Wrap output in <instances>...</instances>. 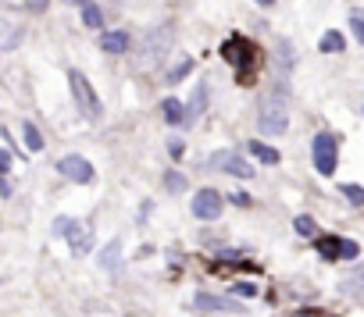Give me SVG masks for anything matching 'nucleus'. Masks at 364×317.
Instances as JSON below:
<instances>
[{
	"instance_id": "obj_17",
	"label": "nucleus",
	"mask_w": 364,
	"mask_h": 317,
	"mask_svg": "<svg viewBox=\"0 0 364 317\" xmlns=\"http://www.w3.org/2000/svg\"><path fill=\"white\" fill-rule=\"evenodd\" d=\"M82 22H86L89 29H100V25H104V15H100V8L93 4V0H82Z\"/></svg>"
},
{
	"instance_id": "obj_12",
	"label": "nucleus",
	"mask_w": 364,
	"mask_h": 317,
	"mask_svg": "<svg viewBox=\"0 0 364 317\" xmlns=\"http://www.w3.org/2000/svg\"><path fill=\"white\" fill-rule=\"evenodd\" d=\"M314 249L321 253L325 261H336V257H343V239H336V235H318L314 239Z\"/></svg>"
},
{
	"instance_id": "obj_28",
	"label": "nucleus",
	"mask_w": 364,
	"mask_h": 317,
	"mask_svg": "<svg viewBox=\"0 0 364 317\" xmlns=\"http://www.w3.org/2000/svg\"><path fill=\"white\" fill-rule=\"evenodd\" d=\"M8 168H11V153H8V150H0V175H4Z\"/></svg>"
},
{
	"instance_id": "obj_25",
	"label": "nucleus",
	"mask_w": 364,
	"mask_h": 317,
	"mask_svg": "<svg viewBox=\"0 0 364 317\" xmlns=\"http://www.w3.org/2000/svg\"><path fill=\"white\" fill-rule=\"evenodd\" d=\"M350 29H354V36L364 43V11H354L350 15Z\"/></svg>"
},
{
	"instance_id": "obj_27",
	"label": "nucleus",
	"mask_w": 364,
	"mask_h": 317,
	"mask_svg": "<svg viewBox=\"0 0 364 317\" xmlns=\"http://www.w3.org/2000/svg\"><path fill=\"white\" fill-rule=\"evenodd\" d=\"M47 4H50V0H25V8H29V11H36V15L47 11Z\"/></svg>"
},
{
	"instance_id": "obj_26",
	"label": "nucleus",
	"mask_w": 364,
	"mask_h": 317,
	"mask_svg": "<svg viewBox=\"0 0 364 317\" xmlns=\"http://www.w3.org/2000/svg\"><path fill=\"white\" fill-rule=\"evenodd\" d=\"M357 253H361V246H357L354 239H343V257H347V261H354Z\"/></svg>"
},
{
	"instance_id": "obj_11",
	"label": "nucleus",
	"mask_w": 364,
	"mask_h": 317,
	"mask_svg": "<svg viewBox=\"0 0 364 317\" xmlns=\"http://www.w3.org/2000/svg\"><path fill=\"white\" fill-rule=\"evenodd\" d=\"M197 307H204V310H229V314H239L243 307L236 303V300H225V296H211V293H197V300H193Z\"/></svg>"
},
{
	"instance_id": "obj_3",
	"label": "nucleus",
	"mask_w": 364,
	"mask_h": 317,
	"mask_svg": "<svg viewBox=\"0 0 364 317\" xmlns=\"http://www.w3.org/2000/svg\"><path fill=\"white\" fill-rule=\"evenodd\" d=\"M222 57L229 61V65L236 68L239 82H250V65H254V47L243 40V36H229L222 43Z\"/></svg>"
},
{
	"instance_id": "obj_16",
	"label": "nucleus",
	"mask_w": 364,
	"mask_h": 317,
	"mask_svg": "<svg viewBox=\"0 0 364 317\" xmlns=\"http://www.w3.org/2000/svg\"><path fill=\"white\" fill-rule=\"evenodd\" d=\"M250 153L257 157L261 164H279V150H271V146H268V143H261V139H254V143H250Z\"/></svg>"
},
{
	"instance_id": "obj_22",
	"label": "nucleus",
	"mask_w": 364,
	"mask_h": 317,
	"mask_svg": "<svg viewBox=\"0 0 364 317\" xmlns=\"http://www.w3.org/2000/svg\"><path fill=\"white\" fill-rule=\"evenodd\" d=\"M190 72H193V61H182V65H175V68H172L165 79H168V82H182V79H186Z\"/></svg>"
},
{
	"instance_id": "obj_9",
	"label": "nucleus",
	"mask_w": 364,
	"mask_h": 317,
	"mask_svg": "<svg viewBox=\"0 0 364 317\" xmlns=\"http://www.w3.org/2000/svg\"><path fill=\"white\" fill-rule=\"evenodd\" d=\"M193 214L211 221V217H218L222 214V193H215V189H200V193L193 196Z\"/></svg>"
},
{
	"instance_id": "obj_18",
	"label": "nucleus",
	"mask_w": 364,
	"mask_h": 317,
	"mask_svg": "<svg viewBox=\"0 0 364 317\" xmlns=\"http://www.w3.org/2000/svg\"><path fill=\"white\" fill-rule=\"evenodd\" d=\"M118 249H121V242L114 239V242H111V246L100 253V264H104L107 271H118V268H121V257H118Z\"/></svg>"
},
{
	"instance_id": "obj_10",
	"label": "nucleus",
	"mask_w": 364,
	"mask_h": 317,
	"mask_svg": "<svg viewBox=\"0 0 364 317\" xmlns=\"http://www.w3.org/2000/svg\"><path fill=\"white\" fill-rule=\"evenodd\" d=\"M340 293H343V296H350V300H357V303H364V264H361V268H354V271L340 281Z\"/></svg>"
},
{
	"instance_id": "obj_31",
	"label": "nucleus",
	"mask_w": 364,
	"mask_h": 317,
	"mask_svg": "<svg viewBox=\"0 0 364 317\" xmlns=\"http://www.w3.org/2000/svg\"><path fill=\"white\" fill-rule=\"evenodd\" d=\"M257 4H261V8H271V0H257Z\"/></svg>"
},
{
	"instance_id": "obj_19",
	"label": "nucleus",
	"mask_w": 364,
	"mask_h": 317,
	"mask_svg": "<svg viewBox=\"0 0 364 317\" xmlns=\"http://www.w3.org/2000/svg\"><path fill=\"white\" fill-rule=\"evenodd\" d=\"M293 229H296L300 235H318V225H314V217H311V214H300V217L293 221Z\"/></svg>"
},
{
	"instance_id": "obj_1",
	"label": "nucleus",
	"mask_w": 364,
	"mask_h": 317,
	"mask_svg": "<svg viewBox=\"0 0 364 317\" xmlns=\"http://www.w3.org/2000/svg\"><path fill=\"white\" fill-rule=\"evenodd\" d=\"M168 47H172V25H158L139 40V50H136V68L139 72H150L158 68L161 61L168 57Z\"/></svg>"
},
{
	"instance_id": "obj_13",
	"label": "nucleus",
	"mask_w": 364,
	"mask_h": 317,
	"mask_svg": "<svg viewBox=\"0 0 364 317\" xmlns=\"http://www.w3.org/2000/svg\"><path fill=\"white\" fill-rule=\"evenodd\" d=\"M100 50H107V54H126L129 50V33H104L100 36Z\"/></svg>"
},
{
	"instance_id": "obj_7",
	"label": "nucleus",
	"mask_w": 364,
	"mask_h": 317,
	"mask_svg": "<svg viewBox=\"0 0 364 317\" xmlns=\"http://www.w3.org/2000/svg\"><path fill=\"white\" fill-rule=\"evenodd\" d=\"M314 168L321 175L336 171V136H332V132H318L314 136Z\"/></svg>"
},
{
	"instance_id": "obj_29",
	"label": "nucleus",
	"mask_w": 364,
	"mask_h": 317,
	"mask_svg": "<svg viewBox=\"0 0 364 317\" xmlns=\"http://www.w3.org/2000/svg\"><path fill=\"white\" fill-rule=\"evenodd\" d=\"M236 296H257L254 285H236Z\"/></svg>"
},
{
	"instance_id": "obj_4",
	"label": "nucleus",
	"mask_w": 364,
	"mask_h": 317,
	"mask_svg": "<svg viewBox=\"0 0 364 317\" xmlns=\"http://www.w3.org/2000/svg\"><path fill=\"white\" fill-rule=\"evenodd\" d=\"M68 86H72V97H75L79 111H82L89 121H97V118H100V97L93 93V86H89V79H86L79 68H72V72H68Z\"/></svg>"
},
{
	"instance_id": "obj_24",
	"label": "nucleus",
	"mask_w": 364,
	"mask_h": 317,
	"mask_svg": "<svg viewBox=\"0 0 364 317\" xmlns=\"http://www.w3.org/2000/svg\"><path fill=\"white\" fill-rule=\"evenodd\" d=\"M343 196H347L354 207H364V189H361V185H343Z\"/></svg>"
},
{
	"instance_id": "obj_6",
	"label": "nucleus",
	"mask_w": 364,
	"mask_h": 317,
	"mask_svg": "<svg viewBox=\"0 0 364 317\" xmlns=\"http://www.w3.org/2000/svg\"><path fill=\"white\" fill-rule=\"evenodd\" d=\"M215 171H229V175H236V178H250L254 175V164H247L239 153H232V150H218V153H211V161H207Z\"/></svg>"
},
{
	"instance_id": "obj_21",
	"label": "nucleus",
	"mask_w": 364,
	"mask_h": 317,
	"mask_svg": "<svg viewBox=\"0 0 364 317\" xmlns=\"http://www.w3.org/2000/svg\"><path fill=\"white\" fill-rule=\"evenodd\" d=\"M25 146L29 150H43V136H40V129H36V125H25Z\"/></svg>"
},
{
	"instance_id": "obj_15",
	"label": "nucleus",
	"mask_w": 364,
	"mask_h": 317,
	"mask_svg": "<svg viewBox=\"0 0 364 317\" xmlns=\"http://www.w3.org/2000/svg\"><path fill=\"white\" fill-rule=\"evenodd\" d=\"M343 47H347V40H343V33H336V29H328V33L321 36V43H318L321 54H340Z\"/></svg>"
},
{
	"instance_id": "obj_8",
	"label": "nucleus",
	"mask_w": 364,
	"mask_h": 317,
	"mask_svg": "<svg viewBox=\"0 0 364 317\" xmlns=\"http://www.w3.org/2000/svg\"><path fill=\"white\" fill-rule=\"evenodd\" d=\"M57 171L65 175V178H72V182H89V178H93V164H89L86 157H79V153L61 157V161H57Z\"/></svg>"
},
{
	"instance_id": "obj_30",
	"label": "nucleus",
	"mask_w": 364,
	"mask_h": 317,
	"mask_svg": "<svg viewBox=\"0 0 364 317\" xmlns=\"http://www.w3.org/2000/svg\"><path fill=\"white\" fill-rule=\"evenodd\" d=\"M0 193H4V196H8V193H11V185H8V182H4V178H0Z\"/></svg>"
},
{
	"instance_id": "obj_23",
	"label": "nucleus",
	"mask_w": 364,
	"mask_h": 317,
	"mask_svg": "<svg viewBox=\"0 0 364 317\" xmlns=\"http://www.w3.org/2000/svg\"><path fill=\"white\" fill-rule=\"evenodd\" d=\"M165 189H172V193H186V178H182L179 171H168L165 175Z\"/></svg>"
},
{
	"instance_id": "obj_2",
	"label": "nucleus",
	"mask_w": 364,
	"mask_h": 317,
	"mask_svg": "<svg viewBox=\"0 0 364 317\" xmlns=\"http://www.w3.org/2000/svg\"><path fill=\"white\" fill-rule=\"evenodd\" d=\"M257 125L264 136H282L286 125H289V114H286V100L279 93H268L261 97V107H257Z\"/></svg>"
},
{
	"instance_id": "obj_20",
	"label": "nucleus",
	"mask_w": 364,
	"mask_h": 317,
	"mask_svg": "<svg viewBox=\"0 0 364 317\" xmlns=\"http://www.w3.org/2000/svg\"><path fill=\"white\" fill-rule=\"evenodd\" d=\"M161 111H165V118H168V121H182V118H186V111H182V104H179V100H172V97L161 104Z\"/></svg>"
},
{
	"instance_id": "obj_14",
	"label": "nucleus",
	"mask_w": 364,
	"mask_h": 317,
	"mask_svg": "<svg viewBox=\"0 0 364 317\" xmlns=\"http://www.w3.org/2000/svg\"><path fill=\"white\" fill-rule=\"evenodd\" d=\"M204 107H207V86L200 82V86H197V97L190 100V107H186V118H182V121H197V118L204 114Z\"/></svg>"
},
{
	"instance_id": "obj_5",
	"label": "nucleus",
	"mask_w": 364,
	"mask_h": 317,
	"mask_svg": "<svg viewBox=\"0 0 364 317\" xmlns=\"http://www.w3.org/2000/svg\"><path fill=\"white\" fill-rule=\"evenodd\" d=\"M57 235H68V246L75 257H82V253L93 249V229L86 225V221H72V217H57V225H54Z\"/></svg>"
},
{
	"instance_id": "obj_32",
	"label": "nucleus",
	"mask_w": 364,
	"mask_h": 317,
	"mask_svg": "<svg viewBox=\"0 0 364 317\" xmlns=\"http://www.w3.org/2000/svg\"><path fill=\"white\" fill-rule=\"evenodd\" d=\"M296 317H314V314H296Z\"/></svg>"
},
{
	"instance_id": "obj_33",
	"label": "nucleus",
	"mask_w": 364,
	"mask_h": 317,
	"mask_svg": "<svg viewBox=\"0 0 364 317\" xmlns=\"http://www.w3.org/2000/svg\"><path fill=\"white\" fill-rule=\"evenodd\" d=\"M65 4H75V0H65Z\"/></svg>"
}]
</instances>
